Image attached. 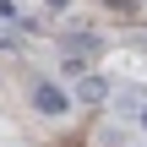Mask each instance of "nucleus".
<instances>
[{"label":"nucleus","instance_id":"obj_1","mask_svg":"<svg viewBox=\"0 0 147 147\" xmlns=\"http://www.w3.org/2000/svg\"><path fill=\"white\" fill-rule=\"evenodd\" d=\"M71 104H76V98H71L60 82H38V87H33V109H38V115H65Z\"/></svg>","mask_w":147,"mask_h":147},{"label":"nucleus","instance_id":"obj_2","mask_svg":"<svg viewBox=\"0 0 147 147\" xmlns=\"http://www.w3.org/2000/svg\"><path fill=\"white\" fill-rule=\"evenodd\" d=\"M71 98H76V104H104V98H109V82H104V76H82V82L71 87Z\"/></svg>","mask_w":147,"mask_h":147},{"label":"nucleus","instance_id":"obj_3","mask_svg":"<svg viewBox=\"0 0 147 147\" xmlns=\"http://www.w3.org/2000/svg\"><path fill=\"white\" fill-rule=\"evenodd\" d=\"M60 65H65V76H76V82L93 76V71H87V55H60Z\"/></svg>","mask_w":147,"mask_h":147},{"label":"nucleus","instance_id":"obj_4","mask_svg":"<svg viewBox=\"0 0 147 147\" xmlns=\"http://www.w3.org/2000/svg\"><path fill=\"white\" fill-rule=\"evenodd\" d=\"M0 22H5V27H11V22H22V11H16V5H11V0H0Z\"/></svg>","mask_w":147,"mask_h":147},{"label":"nucleus","instance_id":"obj_5","mask_svg":"<svg viewBox=\"0 0 147 147\" xmlns=\"http://www.w3.org/2000/svg\"><path fill=\"white\" fill-rule=\"evenodd\" d=\"M104 5H109V11H131L136 0H104Z\"/></svg>","mask_w":147,"mask_h":147},{"label":"nucleus","instance_id":"obj_6","mask_svg":"<svg viewBox=\"0 0 147 147\" xmlns=\"http://www.w3.org/2000/svg\"><path fill=\"white\" fill-rule=\"evenodd\" d=\"M49 5H55V11H65V5H71V0H49Z\"/></svg>","mask_w":147,"mask_h":147},{"label":"nucleus","instance_id":"obj_7","mask_svg":"<svg viewBox=\"0 0 147 147\" xmlns=\"http://www.w3.org/2000/svg\"><path fill=\"white\" fill-rule=\"evenodd\" d=\"M136 115H142V125H147V104H142V109H136Z\"/></svg>","mask_w":147,"mask_h":147}]
</instances>
